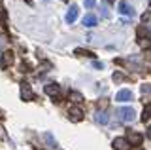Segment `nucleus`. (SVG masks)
<instances>
[{"instance_id":"6ab92c4d","label":"nucleus","mask_w":151,"mask_h":150,"mask_svg":"<svg viewBox=\"0 0 151 150\" xmlns=\"http://www.w3.org/2000/svg\"><path fill=\"white\" fill-rule=\"evenodd\" d=\"M113 80H115V82H121L123 80V74L121 72H113Z\"/></svg>"},{"instance_id":"f3484780","label":"nucleus","mask_w":151,"mask_h":150,"mask_svg":"<svg viewBox=\"0 0 151 150\" xmlns=\"http://www.w3.org/2000/svg\"><path fill=\"white\" fill-rule=\"evenodd\" d=\"M85 8H94V4H96V0H83Z\"/></svg>"},{"instance_id":"b1692460","label":"nucleus","mask_w":151,"mask_h":150,"mask_svg":"<svg viewBox=\"0 0 151 150\" xmlns=\"http://www.w3.org/2000/svg\"><path fill=\"white\" fill-rule=\"evenodd\" d=\"M147 137H149V139H151V127H149V129H147Z\"/></svg>"},{"instance_id":"412c9836","label":"nucleus","mask_w":151,"mask_h":150,"mask_svg":"<svg viewBox=\"0 0 151 150\" xmlns=\"http://www.w3.org/2000/svg\"><path fill=\"white\" fill-rule=\"evenodd\" d=\"M142 91H144V93H151V86H142Z\"/></svg>"},{"instance_id":"393cba45","label":"nucleus","mask_w":151,"mask_h":150,"mask_svg":"<svg viewBox=\"0 0 151 150\" xmlns=\"http://www.w3.org/2000/svg\"><path fill=\"white\" fill-rule=\"evenodd\" d=\"M27 2H30V0H27Z\"/></svg>"},{"instance_id":"20e7f679","label":"nucleus","mask_w":151,"mask_h":150,"mask_svg":"<svg viewBox=\"0 0 151 150\" xmlns=\"http://www.w3.org/2000/svg\"><path fill=\"white\" fill-rule=\"evenodd\" d=\"M68 116H70V120H72V122H81L83 120V110L79 108V106H70Z\"/></svg>"},{"instance_id":"a878e982","label":"nucleus","mask_w":151,"mask_h":150,"mask_svg":"<svg viewBox=\"0 0 151 150\" xmlns=\"http://www.w3.org/2000/svg\"><path fill=\"white\" fill-rule=\"evenodd\" d=\"M149 4H151V0H149Z\"/></svg>"},{"instance_id":"0eeeda50","label":"nucleus","mask_w":151,"mask_h":150,"mask_svg":"<svg viewBox=\"0 0 151 150\" xmlns=\"http://www.w3.org/2000/svg\"><path fill=\"white\" fill-rule=\"evenodd\" d=\"M115 101H119V103L132 101V91H130V90H121V91L115 95Z\"/></svg>"},{"instance_id":"dca6fc26","label":"nucleus","mask_w":151,"mask_h":150,"mask_svg":"<svg viewBox=\"0 0 151 150\" xmlns=\"http://www.w3.org/2000/svg\"><path fill=\"white\" fill-rule=\"evenodd\" d=\"M142 21H144V23H149L151 21V12H145L144 15H142Z\"/></svg>"},{"instance_id":"f257e3e1","label":"nucleus","mask_w":151,"mask_h":150,"mask_svg":"<svg viewBox=\"0 0 151 150\" xmlns=\"http://www.w3.org/2000/svg\"><path fill=\"white\" fill-rule=\"evenodd\" d=\"M117 116H119L121 122L130 124V122H134L136 112H134V108H132V106H121V108H117Z\"/></svg>"},{"instance_id":"7ed1b4c3","label":"nucleus","mask_w":151,"mask_h":150,"mask_svg":"<svg viewBox=\"0 0 151 150\" xmlns=\"http://www.w3.org/2000/svg\"><path fill=\"white\" fill-rule=\"evenodd\" d=\"M21 99L23 101H32L34 99V93L30 90V84H27V82L21 84Z\"/></svg>"},{"instance_id":"9d476101","label":"nucleus","mask_w":151,"mask_h":150,"mask_svg":"<svg viewBox=\"0 0 151 150\" xmlns=\"http://www.w3.org/2000/svg\"><path fill=\"white\" fill-rule=\"evenodd\" d=\"M74 53L76 55H79V57H94V53H93V51H89V50H83V48H76L74 50Z\"/></svg>"},{"instance_id":"f03ea898","label":"nucleus","mask_w":151,"mask_h":150,"mask_svg":"<svg viewBox=\"0 0 151 150\" xmlns=\"http://www.w3.org/2000/svg\"><path fill=\"white\" fill-rule=\"evenodd\" d=\"M127 143L130 144V146H138L142 144V141H144V135L142 133H136V131H129V135H127Z\"/></svg>"},{"instance_id":"4468645a","label":"nucleus","mask_w":151,"mask_h":150,"mask_svg":"<svg viewBox=\"0 0 151 150\" xmlns=\"http://www.w3.org/2000/svg\"><path fill=\"white\" fill-rule=\"evenodd\" d=\"M108 120H110V118H108L106 112H96V122H98V124H108Z\"/></svg>"},{"instance_id":"aec40b11","label":"nucleus","mask_w":151,"mask_h":150,"mask_svg":"<svg viewBox=\"0 0 151 150\" xmlns=\"http://www.w3.org/2000/svg\"><path fill=\"white\" fill-rule=\"evenodd\" d=\"M144 114L147 116V118H151V105H147V106L144 108Z\"/></svg>"},{"instance_id":"5701e85b","label":"nucleus","mask_w":151,"mask_h":150,"mask_svg":"<svg viewBox=\"0 0 151 150\" xmlns=\"http://www.w3.org/2000/svg\"><path fill=\"white\" fill-rule=\"evenodd\" d=\"M2 44H4V36H0V48H2Z\"/></svg>"},{"instance_id":"9b49d317","label":"nucleus","mask_w":151,"mask_h":150,"mask_svg":"<svg viewBox=\"0 0 151 150\" xmlns=\"http://www.w3.org/2000/svg\"><path fill=\"white\" fill-rule=\"evenodd\" d=\"M83 25L91 29V27H94V25H96V17H94V15H91V13H89V15H85V17H83Z\"/></svg>"},{"instance_id":"2eb2a0df","label":"nucleus","mask_w":151,"mask_h":150,"mask_svg":"<svg viewBox=\"0 0 151 150\" xmlns=\"http://www.w3.org/2000/svg\"><path fill=\"white\" fill-rule=\"evenodd\" d=\"M44 139L47 141V144H49V146H57V143H55V139H53V135L49 133V131H47V133H44Z\"/></svg>"},{"instance_id":"6e6552de","label":"nucleus","mask_w":151,"mask_h":150,"mask_svg":"<svg viewBox=\"0 0 151 150\" xmlns=\"http://www.w3.org/2000/svg\"><path fill=\"white\" fill-rule=\"evenodd\" d=\"M78 13H79L78 6H76V4H72V6H70V10H68V13H66V21H68L70 25H72V23L78 19Z\"/></svg>"},{"instance_id":"39448f33","label":"nucleus","mask_w":151,"mask_h":150,"mask_svg":"<svg viewBox=\"0 0 151 150\" xmlns=\"http://www.w3.org/2000/svg\"><path fill=\"white\" fill-rule=\"evenodd\" d=\"M113 148L115 150H130V144L127 143L125 137H115L113 139Z\"/></svg>"},{"instance_id":"4be33fe9","label":"nucleus","mask_w":151,"mask_h":150,"mask_svg":"<svg viewBox=\"0 0 151 150\" xmlns=\"http://www.w3.org/2000/svg\"><path fill=\"white\" fill-rule=\"evenodd\" d=\"M93 67H94V68H102V67H104V65L100 63V61H94V63H93Z\"/></svg>"},{"instance_id":"f8f14e48","label":"nucleus","mask_w":151,"mask_h":150,"mask_svg":"<svg viewBox=\"0 0 151 150\" xmlns=\"http://www.w3.org/2000/svg\"><path fill=\"white\" fill-rule=\"evenodd\" d=\"M45 93H47V95H57V93H59V86H57V84H47V86H45Z\"/></svg>"},{"instance_id":"1a4fd4ad","label":"nucleus","mask_w":151,"mask_h":150,"mask_svg":"<svg viewBox=\"0 0 151 150\" xmlns=\"http://www.w3.org/2000/svg\"><path fill=\"white\" fill-rule=\"evenodd\" d=\"M117 8H119V13H123V15H134V10H132V6H129V4H127V2H119V6H117Z\"/></svg>"},{"instance_id":"ddd939ff","label":"nucleus","mask_w":151,"mask_h":150,"mask_svg":"<svg viewBox=\"0 0 151 150\" xmlns=\"http://www.w3.org/2000/svg\"><path fill=\"white\" fill-rule=\"evenodd\" d=\"M68 97H70V101H74V103H81L83 101V95L79 91H70Z\"/></svg>"},{"instance_id":"423d86ee","label":"nucleus","mask_w":151,"mask_h":150,"mask_svg":"<svg viewBox=\"0 0 151 150\" xmlns=\"http://www.w3.org/2000/svg\"><path fill=\"white\" fill-rule=\"evenodd\" d=\"M12 63H13V53L12 51H4L2 59H0V68H8Z\"/></svg>"},{"instance_id":"a211bd4d","label":"nucleus","mask_w":151,"mask_h":150,"mask_svg":"<svg viewBox=\"0 0 151 150\" xmlns=\"http://www.w3.org/2000/svg\"><path fill=\"white\" fill-rule=\"evenodd\" d=\"M145 34H147V31H145L144 27H138V38H144Z\"/></svg>"}]
</instances>
